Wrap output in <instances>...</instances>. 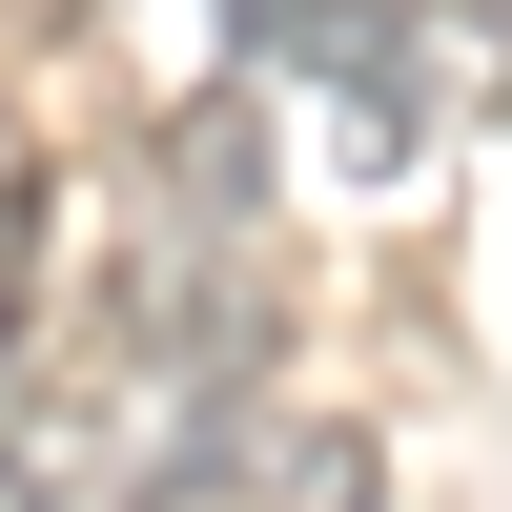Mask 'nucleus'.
<instances>
[{
  "mask_svg": "<svg viewBox=\"0 0 512 512\" xmlns=\"http://www.w3.org/2000/svg\"><path fill=\"white\" fill-rule=\"evenodd\" d=\"M451 62H472V21H328V164L410 185L451 144Z\"/></svg>",
  "mask_w": 512,
  "mask_h": 512,
  "instance_id": "nucleus-1",
  "label": "nucleus"
},
{
  "mask_svg": "<svg viewBox=\"0 0 512 512\" xmlns=\"http://www.w3.org/2000/svg\"><path fill=\"white\" fill-rule=\"evenodd\" d=\"M226 41H328V0H226Z\"/></svg>",
  "mask_w": 512,
  "mask_h": 512,
  "instance_id": "nucleus-2",
  "label": "nucleus"
}]
</instances>
